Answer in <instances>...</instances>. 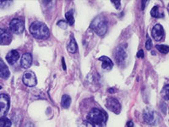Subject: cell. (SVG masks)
Instances as JSON below:
<instances>
[{"instance_id":"cell-1","label":"cell","mask_w":169,"mask_h":127,"mask_svg":"<svg viewBox=\"0 0 169 127\" xmlns=\"http://www.w3.org/2000/svg\"><path fill=\"white\" fill-rule=\"evenodd\" d=\"M30 32L36 39L45 40L49 38L50 31L48 26L41 21H35L30 26Z\"/></svg>"},{"instance_id":"cell-2","label":"cell","mask_w":169,"mask_h":127,"mask_svg":"<svg viewBox=\"0 0 169 127\" xmlns=\"http://www.w3.org/2000/svg\"><path fill=\"white\" fill-rule=\"evenodd\" d=\"M90 28L96 34L100 37H103L107 31V21L106 18L103 15L97 16L91 22Z\"/></svg>"},{"instance_id":"cell-3","label":"cell","mask_w":169,"mask_h":127,"mask_svg":"<svg viewBox=\"0 0 169 127\" xmlns=\"http://www.w3.org/2000/svg\"><path fill=\"white\" fill-rule=\"evenodd\" d=\"M88 121L93 124L95 126H101L102 124L105 123L106 121V115L105 113L100 109H93L88 113Z\"/></svg>"},{"instance_id":"cell-4","label":"cell","mask_w":169,"mask_h":127,"mask_svg":"<svg viewBox=\"0 0 169 127\" xmlns=\"http://www.w3.org/2000/svg\"><path fill=\"white\" fill-rule=\"evenodd\" d=\"M143 118H144L145 123L151 125H155L159 121V116L157 113L151 109H145L144 113H143Z\"/></svg>"},{"instance_id":"cell-5","label":"cell","mask_w":169,"mask_h":127,"mask_svg":"<svg viewBox=\"0 0 169 127\" xmlns=\"http://www.w3.org/2000/svg\"><path fill=\"white\" fill-rule=\"evenodd\" d=\"M10 29L15 34H21L25 30L24 21L21 19H13L10 23Z\"/></svg>"},{"instance_id":"cell-6","label":"cell","mask_w":169,"mask_h":127,"mask_svg":"<svg viewBox=\"0 0 169 127\" xmlns=\"http://www.w3.org/2000/svg\"><path fill=\"white\" fill-rule=\"evenodd\" d=\"M106 108L112 112H113L116 114L120 113L121 112V104L116 98L114 97H109L106 100Z\"/></svg>"},{"instance_id":"cell-7","label":"cell","mask_w":169,"mask_h":127,"mask_svg":"<svg viewBox=\"0 0 169 127\" xmlns=\"http://www.w3.org/2000/svg\"><path fill=\"white\" fill-rule=\"evenodd\" d=\"M10 109V97L7 94H0V114H7Z\"/></svg>"},{"instance_id":"cell-8","label":"cell","mask_w":169,"mask_h":127,"mask_svg":"<svg viewBox=\"0 0 169 127\" xmlns=\"http://www.w3.org/2000/svg\"><path fill=\"white\" fill-rule=\"evenodd\" d=\"M22 81H23V82H24L25 86H30V87L35 86L37 83V80H36L35 74L33 72H31V71L25 73Z\"/></svg>"},{"instance_id":"cell-9","label":"cell","mask_w":169,"mask_h":127,"mask_svg":"<svg viewBox=\"0 0 169 127\" xmlns=\"http://www.w3.org/2000/svg\"><path fill=\"white\" fill-rule=\"evenodd\" d=\"M152 38H154V40L157 42L161 41L164 37L163 27L160 24H156V26H154V27L152 28Z\"/></svg>"},{"instance_id":"cell-10","label":"cell","mask_w":169,"mask_h":127,"mask_svg":"<svg viewBox=\"0 0 169 127\" xmlns=\"http://www.w3.org/2000/svg\"><path fill=\"white\" fill-rule=\"evenodd\" d=\"M12 41L10 33L4 29L0 28V45H9Z\"/></svg>"},{"instance_id":"cell-11","label":"cell","mask_w":169,"mask_h":127,"mask_svg":"<svg viewBox=\"0 0 169 127\" xmlns=\"http://www.w3.org/2000/svg\"><path fill=\"white\" fill-rule=\"evenodd\" d=\"M115 58H116V61L117 62L118 65L124 64L127 58V52L125 51L124 48L119 47L117 48L116 54H115Z\"/></svg>"},{"instance_id":"cell-12","label":"cell","mask_w":169,"mask_h":127,"mask_svg":"<svg viewBox=\"0 0 169 127\" xmlns=\"http://www.w3.org/2000/svg\"><path fill=\"white\" fill-rule=\"evenodd\" d=\"M32 65V56L31 54L26 53L22 55L21 60V65L23 69H29Z\"/></svg>"},{"instance_id":"cell-13","label":"cell","mask_w":169,"mask_h":127,"mask_svg":"<svg viewBox=\"0 0 169 127\" xmlns=\"http://www.w3.org/2000/svg\"><path fill=\"white\" fill-rule=\"evenodd\" d=\"M20 58V54L17 50H11L6 55V60L10 65H14Z\"/></svg>"},{"instance_id":"cell-14","label":"cell","mask_w":169,"mask_h":127,"mask_svg":"<svg viewBox=\"0 0 169 127\" xmlns=\"http://www.w3.org/2000/svg\"><path fill=\"white\" fill-rule=\"evenodd\" d=\"M10 76V69L8 68V66L0 58V76L3 79H8Z\"/></svg>"},{"instance_id":"cell-15","label":"cell","mask_w":169,"mask_h":127,"mask_svg":"<svg viewBox=\"0 0 169 127\" xmlns=\"http://www.w3.org/2000/svg\"><path fill=\"white\" fill-rule=\"evenodd\" d=\"M99 60L102 62V69H105V70H110V69H112L113 66V63L108 57L102 56V57L99 58Z\"/></svg>"},{"instance_id":"cell-16","label":"cell","mask_w":169,"mask_h":127,"mask_svg":"<svg viewBox=\"0 0 169 127\" xmlns=\"http://www.w3.org/2000/svg\"><path fill=\"white\" fill-rule=\"evenodd\" d=\"M67 50L70 54H75V53L77 52V43H76L75 39L74 38V36H71V38H70L69 43L67 46Z\"/></svg>"},{"instance_id":"cell-17","label":"cell","mask_w":169,"mask_h":127,"mask_svg":"<svg viewBox=\"0 0 169 127\" xmlns=\"http://www.w3.org/2000/svg\"><path fill=\"white\" fill-rule=\"evenodd\" d=\"M151 14L152 17L155 18H163L164 17V14L163 12H161L160 8L158 6H154L152 8V10H151Z\"/></svg>"},{"instance_id":"cell-18","label":"cell","mask_w":169,"mask_h":127,"mask_svg":"<svg viewBox=\"0 0 169 127\" xmlns=\"http://www.w3.org/2000/svg\"><path fill=\"white\" fill-rule=\"evenodd\" d=\"M71 103V97L69 95H63L61 99V105L63 109H69Z\"/></svg>"},{"instance_id":"cell-19","label":"cell","mask_w":169,"mask_h":127,"mask_svg":"<svg viewBox=\"0 0 169 127\" xmlns=\"http://www.w3.org/2000/svg\"><path fill=\"white\" fill-rule=\"evenodd\" d=\"M12 122L7 117L3 116L0 118V127H11Z\"/></svg>"},{"instance_id":"cell-20","label":"cell","mask_w":169,"mask_h":127,"mask_svg":"<svg viewBox=\"0 0 169 127\" xmlns=\"http://www.w3.org/2000/svg\"><path fill=\"white\" fill-rule=\"evenodd\" d=\"M65 18L68 24L70 25V26H73V25L75 24V18H74V15H73L72 11L69 10L68 12H66Z\"/></svg>"},{"instance_id":"cell-21","label":"cell","mask_w":169,"mask_h":127,"mask_svg":"<svg viewBox=\"0 0 169 127\" xmlns=\"http://www.w3.org/2000/svg\"><path fill=\"white\" fill-rule=\"evenodd\" d=\"M156 48H157V50L160 53L164 54H167L169 52V46H167V45H156Z\"/></svg>"},{"instance_id":"cell-22","label":"cell","mask_w":169,"mask_h":127,"mask_svg":"<svg viewBox=\"0 0 169 127\" xmlns=\"http://www.w3.org/2000/svg\"><path fill=\"white\" fill-rule=\"evenodd\" d=\"M162 97L164 98L165 100H169V85H166L164 87H163V89H162Z\"/></svg>"},{"instance_id":"cell-23","label":"cell","mask_w":169,"mask_h":127,"mask_svg":"<svg viewBox=\"0 0 169 127\" xmlns=\"http://www.w3.org/2000/svg\"><path fill=\"white\" fill-rule=\"evenodd\" d=\"M78 127H96L93 124H91L88 120H83L78 124Z\"/></svg>"},{"instance_id":"cell-24","label":"cell","mask_w":169,"mask_h":127,"mask_svg":"<svg viewBox=\"0 0 169 127\" xmlns=\"http://www.w3.org/2000/svg\"><path fill=\"white\" fill-rule=\"evenodd\" d=\"M145 48L147 50H151L152 48V42L151 38L147 37V40H146V42H145Z\"/></svg>"},{"instance_id":"cell-25","label":"cell","mask_w":169,"mask_h":127,"mask_svg":"<svg viewBox=\"0 0 169 127\" xmlns=\"http://www.w3.org/2000/svg\"><path fill=\"white\" fill-rule=\"evenodd\" d=\"M58 26H59V27L62 28V29H67V23H66L65 21H59L58 22Z\"/></svg>"},{"instance_id":"cell-26","label":"cell","mask_w":169,"mask_h":127,"mask_svg":"<svg viewBox=\"0 0 169 127\" xmlns=\"http://www.w3.org/2000/svg\"><path fill=\"white\" fill-rule=\"evenodd\" d=\"M112 3L115 5V7H116L117 10L119 9V7H120V1H118V0H113Z\"/></svg>"},{"instance_id":"cell-27","label":"cell","mask_w":169,"mask_h":127,"mask_svg":"<svg viewBox=\"0 0 169 127\" xmlns=\"http://www.w3.org/2000/svg\"><path fill=\"white\" fill-rule=\"evenodd\" d=\"M10 4V2H9V1H2V0H0V7H5L6 5Z\"/></svg>"},{"instance_id":"cell-28","label":"cell","mask_w":169,"mask_h":127,"mask_svg":"<svg viewBox=\"0 0 169 127\" xmlns=\"http://www.w3.org/2000/svg\"><path fill=\"white\" fill-rule=\"evenodd\" d=\"M137 57L140 58H144V51L143 50H140V51L137 53Z\"/></svg>"},{"instance_id":"cell-29","label":"cell","mask_w":169,"mask_h":127,"mask_svg":"<svg viewBox=\"0 0 169 127\" xmlns=\"http://www.w3.org/2000/svg\"><path fill=\"white\" fill-rule=\"evenodd\" d=\"M25 127H35V125L32 123H31V122H28V123L25 124Z\"/></svg>"},{"instance_id":"cell-30","label":"cell","mask_w":169,"mask_h":127,"mask_svg":"<svg viewBox=\"0 0 169 127\" xmlns=\"http://www.w3.org/2000/svg\"><path fill=\"white\" fill-rule=\"evenodd\" d=\"M127 126L134 127V123H133V121H129L128 123H127Z\"/></svg>"},{"instance_id":"cell-31","label":"cell","mask_w":169,"mask_h":127,"mask_svg":"<svg viewBox=\"0 0 169 127\" xmlns=\"http://www.w3.org/2000/svg\"><path fill=\"white\" fill-rule=\"evenodd\" d=\"M62 64H63V69L65 70L66 65H65V63H64V58H62Z\"/></svg>"},{"instance_id":"cell-32","label":"cell","mask_w":169,"mask_h":127,"mask_svg":"<svg viewBox=\"0 0 169 127\" xmlns=\"http://www.w3.org/2000/svg\"><path fill=\"white\" fill-rule=\"evenodd\" d=\"M145 4H147V1H143V2H142V6H141L142 10H144V9H145Z\"/></svg>"},{"instance_id":"cell-33","label":"cell","mask_w":169,"mask_h":127,"mask_svg":"<svg viewBox=\"0 0 169 127\" xmlns=\"http://www.w3.org/2000/svg\"><path fill=\"white\" fill-rule=\"evenodd\" d=\"M167 10H168V12H169V4H168V5H167Z\"/></svg>"},{"instance_id":"cell-34","label":"cell","mask_w":169,"mask_h":127,"mask_svg":"<svg viewBox=\"0 0 169 127\" xmlns=\"http://www.w3.org/2000/svg\"><path fill=\"white\" fill-rule=\"evenodd\" d=\"M1 88H2V86H0V89H1Z\"/></svg>"}]
</instances>
